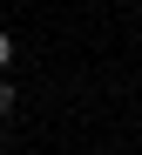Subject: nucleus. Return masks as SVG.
Here are the masks:
<instances>
[{"mask_svg": "<svg viewBox=\"0 0 142 155\" xmlns=\"http://www.w3.org/2000/svg\"><path fill=\"white\" fill-rule=\"evenodd\" d=\"M14 101H20V88L7 81V74H0V121H7V115H14Z\"/></svg>", "mask_w": 142, "mask_h": 155, "instance_id": "1", "label": "nucleus"}, {"mask_svg": "<svg viewBox=\"0 0 142 155\" xmlns=\"http://www.w3.org/2000/svg\"><path fill=\"white\" fill-rule=\"evenodd\" d=\"M7 61H14V34H0V74H7Z\"/></svg>", "mask_w": 142, "mask_h": 155, "instance_id": "2", "label": "nucleus"}]
</instances>
